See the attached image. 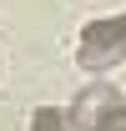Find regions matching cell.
I'll list each match as a JSON object with an SVG mask.
<instances>
[{
    "instance_id": "obj_2",
    "label": "cell",
    "mask_w": 126,
    "mask_h": 131,
    "mask_svg": "<svg viewBox=\"0 0 126 131\" xmlns=\"http://www.w3.org/2000/svg\"><path fill=\"white\" fill-rule=\"evenodd\" d=\"M116 106H126V101L116 96V86H111V81H91V86L76 96V111L66 116V121H76V126H96V121H106Z\"/></svg>"
},
{
    "instance_id": "obj_4",
    "label": "cell",
    "mask_w": 126,
    "mask_h": 131,
    "mask_svg": "<svg viewBox=\"0 0 126 131\" xmlns=\"http://www.w3.org/2000/svg\"><path fill=\"white\" fill-rule=\"evenodd\" d=\"M91 131H126V106H116V111H111L106 121H96Z\"/></svg>"
},
{
    "instance_id": "obj_1",
    "label": "cell",
    "mask_w": 126,
    "mask_h": 131,
    "mask_svg": "<svg viewBox=\"0 0 126 131\" xmlns=\"http://www.w3.org/2000/svg\"><path fill=\"white\" fill-rule=\"evenodd\" d=\"M76 61L81 71H116V61H126V15H111V20H91L81 30V46H76Z\"/></svg>"
},
{
    "instance_id": "obj_3",
    "label": "cell",
    "mask_w": 126,
    "mask_h": 131,
    "mask_svg": "<svg viewBox=\"0 0 126 131\" xmlns=\"http://www.w3.org/2000/svg\"><path fill=\"white\" fill-rule=\"evenodd\" d=\"M30 131H71V121H66V111H56V106H40V111L30 116Z\"/></svg>"
}]
</instances>
